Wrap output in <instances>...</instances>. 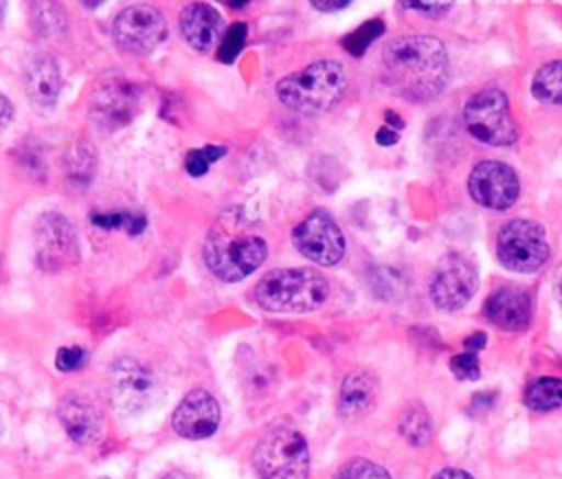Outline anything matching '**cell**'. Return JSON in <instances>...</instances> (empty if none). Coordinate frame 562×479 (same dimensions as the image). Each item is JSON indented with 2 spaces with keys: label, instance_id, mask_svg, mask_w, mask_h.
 <instances>
[{
  "label": "cell",
  "instance_id": "cell-1",
  "mask_svg": "<svg viewBox=\"0 0 562 479\" xmlns=\"http://www.w3.org/2000/svg\"><path fill=\"white\" fill-rule=\"evenodd\" d=\"M382 57L391 86L406 99H432L448 83V51L432 35H400L384 46Z\"/></svg>",
  "mask_w": 562,
  "mask_h": 479
},
{
  "label": "cell",
  "instance_id": "cell-2",
  "mask_svg": "<svg viewBox=\"0 0 562 479\" xmlns=\"http://www.w3.org/2000/svg\"><path fill=\"white\" fill-rule=\"evenodd\" d=\"M206 268L220 281H241L252 275L268 255V244L255 222L239 207L217 215L202 246Z\"/></svg>",
  "mask_w": 562,
  "mask_h": 479
},
{
  "label": "cell",
  "instance_id": "cell-3",
  "mask_svg": "<svg viewBox=\"0 0 562 479\" xmlns=\"http://www.w3.org/2000/svg\"><path fill=\"white\" fill-rule=\"evenodd\" d=\"M347 68L336 59H318L277 81L279 101L303 114L331 110L347 92Z\"/></svg>",
  "mask_w": 562,
  "mask_h": 479
},
{
  "label": "cell",
  "instance_id": "cell-4",
  "mask_svg": "<svg viewBox=\"0 0 562 479\" xmlns=\"http://www.w3.org/2000/svg\"><path fill=\"white\" fill-rule=\"evenodd\" d=\"M252 297L268 312H314L325 305L329 283L312 268H277L257 281Z\"/></svg>",
  "mask_w": 562,
  "mask_h": 479
},
{
  "label": "cell",
  "instance_id": "cell-5",
  "mask_svg": "<svg viewBox=\"0 0 562 479\" xmlns=\"http://www.w3.org/2000/svg\"><path fill=\"white\" fill-rule=\"evenodd\" d=\"M255 468L261 479H307L310 450L305 437L290 426L268 431L255 446Z\"/></svg>",
  "mask_w": 562,
  "mask_h": 479
},
{
  "label": "cell",
  "instance_id": "cell-6",
  "mask_svg": "<svg viewBox=\"0 0 562 479\" xmlns=\"http://www.w3.org/2000/svg\"><path fill=\"white\" fill-rule=\"evenodd\" d=\"M463 123L474 138L487 145H512L520 134L509 101L498 88L474 92L463 105Z\"/></svg>",
  "mask_w": 562,
  "mask_h": 479
},
{
  "label": "cell",
  "instance_id": "cell-7",
  "mask_svg": "<svg viewBox=\"0 0 562 479\" xmlns=\"http://www.w3.org/2000/svg\"><path fill=\"white\" fill-rule=\"evenodd\" d=\"M140 88L123 73H103L90 88L88 112L105 130L127 125L140 110Z\"/></svg>",
  "mask_w": 562,
  "mask_h": 479
},
{
  "label": "cell",
  "instance_id": "cell-8",
  "mask_svg": "<svg viewBox=\"0 0 562 479\" xmlns=\"http://www.w3.org/2000/svg\"><path fill=\"white\" fill-rule=\"evenodd\" d=\"M496 257L514 272H533L549 257V242L544 229L533 220H512L501 226L496 235Z\"/></svg>",
  "mask_w": 562,
  "mask_h": 479
},
{
  "label": "cell",
  "instance_id": "cell-9",
  "mask_svg": "<svg viewBox=\"0 0 562 479\" xmlns=\"http://www.w3.org/2000/svg\"><path fill=\"white\" fill-rule=\"evenodd\" d=\"M110 400L121 415L145 413L158 400L154 371L132 356L114 360L110 369Z\"/></svg>",
  "mask_w": 562,
  "mask_h": 479
},
{
  "label": "cell",
  "instance_id": "cell-10",
  "mask_svg": "<svg viewBox=\"0 0 562 479\" xmlns=\"http://www.w3.org/2000/svg\"><path fill=\"white\" fill-rule=\"evenodd\" d=\"M476 288H479V275H476L474 261L468 255L452 250V253H446L439 259L437 268L432 270L428 294L439 310L454 312L474 297Z\"/></svg>",
  "mask_w": 562,
  "mask_h": 479
},
{
  "label": "cell",
  "instance_id": "cell-11",
  "mask_svg": "<svg viewBox=\"0 0 562 479\" xmlns=\"http://www.w3.org/2000/svg\"><path fill=\"white\" fill-rule=\"evenodd\" d=\"M292 242L296 250L321 264V266H334L345 255V235L336 220L325 209L310 211L292 231Z\"/></svg>",
  "mask_w": 562,
  "mask_h": 479
},
{
  "label": "cell",
  "instance_id": "cell-12",
  "mask_svg": "<svg viewBox=\"0 0 562 479\" xmlns=\"http://www.w3.org/2000/svg\"><path fill=\"white\" fill-rule=\"evenodd\" d=\"M37 266L42 270H61L79 259V237L75 224L59 211H46L35 222Z\"/></svg>",
  "mask_w": 562,
  "mask_h": 479
},
{
  "label": "cell",
  "instance_id": "cell-13",
  "mask_svg": "<svg viewBox=\"0 0 562 479\" xmlns=\"http://www.w3.org/2000/svg\"><path fill=\"white\" fill-rule=\"evenodd\" d=\"M114 42L134 55H147L167 37V20L151 4H130L114 18Z\"/></svg>",
  "mask_w": 562,
  "mask_h": 479
},
{
  "label": "cell",
  "instance_id": "cell-14",
  "mask_svg": "<svg viewBox=\"0 0 562 479\" xmlns=\"http://www.w3.org/2000/svg\"><path fill=\"white\" fill-rule=\"evenodd\" d=\"M468 191L481 207L503 211L518 200L520 180L507 163L481 160L468 178Z\"/></svg>",
  "mask_w": 562,
  "mask_h": 479
},
{
  "label": "cell",
  "instance_id": "cell-15",
  "mask_svg": "<svg viewBox=\"0 0 562 479\" xmlns=\"http://www.w3.org/2000/svg\"><path fill=\"white\" fill-rule=\"evenodd\" d=\"M220 404L206 389L189 391L171 415V426L180 437L204 439L220 426Z\"/></svg>",
  "mask_w": 562,
  "mask_h": 479
},
{
  "label": "cell",
  "instance_id": "cell-16",
  "mask_svg": "<svg viewBox=\"0 0 562 479\" xmlns=\"http://www.w3.org/2000/svg\"><path fill=\"white\" fill-rule=\"evenodd\" d=\"M57 415L68 437L81 446H90L103 435V413L99 404L88 396L64 398Z\"/></svg>",
  "mask_w": 562,
  "mask_h": 479
},
{
  "label": "cell",
  "instance_id": "cell-17",
  "mask_svg": "<svg viewBox=\"0 0 562 479\" xmlns=\"http://www.w3.org/2000/svg\"><path fill=\"white\" fill-rule=\"evenodd\" d=\"M485 319L507 332L525 330L531 321V299L525 290L514 286L496 288L483 305Z\"/></svg>",
  "mask_w": 562,
  "mask_h": 479
},
{
  "label": "cell",
  "instance_id": "cell-18",
  "mask_svg": "<svg viewBox=\"0 0 562 479\" xmlns=\"http://www.w3.org/2000/svg\"><path fill=\"white\" fill-rule=\"evenodd\" d=\"M24 90L31 105L42 114L57 105L61 92V70L53 55L40 53L29 62L24 75Z\"/></svg>",
  "mask_w": 562,
  "mask_h": 479
},
{
  "label": "cell",
  "instance_id": "cell-19",
  "mask_svg": "<svg viewBox=\"0 0 562 479\" xmlns=\"http://www.w3.org/2000/svg\"><path fill=\"white\" fill-rule=\"evenodd\" d=\"M224 20L217 9L204 2L187 4L180 11V31L184 40L198 51H211L222 40Z\"/></svg>",
  "mask_w": 562,
  "mask_h": 479
},
{
  "label": "cell",
  "instance_id": "cell-20",
  "mask_svg": "<svg viewBox=\"0 0 562 479\" xmlns=\"http://www.w3.org/2000/svg\"><path fill=\"white\" fill-rule=\"evenodd\" d=\"M378 380L371 371L367 369H356L345 376L340 385V396H338V411L342 417H360L364 415L378 396Z\"/></svg>",
  "mask_w": 562,
  "mask_h": 479
},
{
  "label": "cell",
  "instance_id": "cell-21",
  "mask_svg": "<svg viewBox=\"0 0 562 479\" xmlns=\"http://www.w3.org/2000/svg\"><path fill=\"white\" fill-rule=\"evenodd\" d=\"M64 167H66L68 185L88 187L94 176V169H97V154H94L92 143L86 138L72 141L66 149Z\"/></svg>",
  "mask_w": 562,
  "mask_h": 479
},
{
  "label": "cell",
  "instance_id": "cell-22",
  "mask_svg": "<svg viewBox=\"0 0 562 479\" xmlns=\"http://www.w3.org/2000/svg\"><path fill=\"white\" fill-rule=\"evenodd\" d=\"M531 92L542 103L562 105V59L547 62L536 70L531 79Z\"/></svg>",
  "mask_w": 562,
  "mask_h": 479
},
{
  "label": "cell",
  "instance_id": "cell-23",
  "mask_svg": "<svg viewBox=\"0 0 562 479\" xmlns=\"http://www.w3.org/2000/svg\"><path fill=\"white\" fill-rule=\"evenodd\" d=\"M400 433L408 444H413L417 448L426 446L432 435V422H430L428 411L422 404L406 406L404 413L400 415Z\"/></svg>",
  "mask_w": 562,
  "mask_h": 479
},
{
  "label": "cell",
  "instance_id": "cell-24",
  "mask_svg": "<svg viewBox=\"0 0 562 479\" xmlns=\"http://www.w3.org/2000/svg\"><path fill=\"white\" fill-rule=\"evenodd\" d=\"M525 404L533 411H553L562 406V380L560 378H536L525 391Z\"/></svg>",
  "mask_w": 562,
  "mask_h": 479
},
{
  "label": "cell",
  "instance_id": "cell-25",
  "mask_svg": "<svg viewBox=\"0 0 562 479\" xmlns=\"http://www.w3.org/2000/svg\"><path fill=\"white\" fill-rule=\"evenodd\" d=\"M92 222L99 226V229H105V231H125L127 235H138L147 220L143 213H127V211H119V213H94L92 215Z\"/></svg>",
  "mask_w": 562,
  "mask_h": 479
},
{
  "label": "cell",
  "instance_id": "cell-26",
  "mask_svg": "<svg viewBox=\"0 0 562 479\" xmlns=\"http://www.w3.org/2000/svg\"><path fill=\"white\" fill-rule=\"evenodd\" d=\"M334 479H391V475L367 457H351L334 472Z\"/></svg>",
  "mask_w": 562,
  "mask_h": 479
},
{
  "label": "cell",
  "instance_id": "cell-27",
  "mask_svg": "<svg viewBox=\"0 0 562 479\" xmlns=\"http://www.w3.org/2000/svg\"><path fill=\"white\" fill-rule=\"evenodd\" d=\"M33 18H35V29L42 35L57 37L59 33L66 31V18H64L59 4H48V2L33 4Z\"/></svg>",
  "mask_w": 562,
  "mask_h": 479
},
{
  "label": "cell",
  "instance_id": "cell-28",
  "mask_svg": "<svg viewBox=\"0 0 562 479\" xmlns=\"http://www.w3.org/2000/svg\"><path fill=\"white\" fill-rule=\"evenodd\" d=\"M384 33V22L382 20H369L364 24H360L356 31H351L345 40L342 46L351 53V55H362L367 51V46L380 37Z\"/></svg>",
  "mask_w": 562,
  "mask_h": 479
},
{
  "label": "cell",
  "instance_id": "cell-29",
  "mask_svg": "<svg viewBox=\"0 0 562 479\" xmlns=\"http://www.w3.org/2000/svg\"><path fill=\"white\" fill-rule=\"evenodd\" d=\"M246 33H248V26H246L244 22H235V24H231V26L222 33L220 48H217L220 62L231 64V62L239 55V51L244 48V42H246Z\"/></svg>",
  "mask_w": 562,
  "mask_h": 479
},
{
  "label": "cell",
  "instance_id": "cell-30",
  "mask_svg": "<svg viewBox=\"0 0 562 479\" xmlns=\"http://www.w3.org/2000/svg\"><path fill=\"white\" fill-rule=\"evenodd\" d=\"M226 154L224 145H204L202 149H191L184 158V167L191 176H204L209 171V165L215 163Z\"/></svg>",
  "mask_w": 562,
  "mask_h": 479
},
{
  "label": "cell",
  "instance_id": "cell-31",
  "mask_svg": "<svg viewBox=\"0 0 562 479\" xmlns=\"http://www.w3.org/2000/svg\"><path fill=\"white\" fill-rule=\"evenodd\" d=\"M450 369L457 378L461 380H476L481 376V365H479V358L476 354L472 352H463V354H457L450 358Z\"/></svg>",
  "mask_w": 562,
  "mask_h": 479
},
{
  "label": "cell",
  "instance_id": "cell-32",
  "mask_svg": "<svg viewBox=\"0 0 562 479\" xmlns=\"http://www.w3.org/2000/svg\"><path fill=\"white\" fill-rule=\"evenodd\" d=\"M88 360V354L79 345H66L57 349L55 365L59 371H75Z\"/></svg>",
  "mask_w": 562,
  "mask_h": 479
},
{
  "label": "cell",
  "instance_id": "cell-33",
  "mask_svg": "<svg viewBox=\"0 0 562 479\" xmlns=\"http://www.w3.org/2000/svg\"><path fill=\"white\" fill-rule=\"evenodd\" d=\"M15 154H20L18 156L20 165L24 169H29L33 176H37V171H44V158H42V152H40V147L35 143L20 145V149Z\"/></svg>",
  "mask_w": 562,
  "mask_h": 479
},
{
  "label": "cell",
  "instance_id": "cell-34",
  "mask_svg": "<svg viewBox=\"0 0 562 479\" xmlns=\"http://www.w3.org/2000/svg\"><path fill=\"white\" fill-rule=\"evenodd\" d=\"M13 119V105L4 92H0V132L7 130V125Z\"/></svg>",
  "mask_w": 562,
  "mask_h": 479
},
{
  "label": "cell",
  "instance_id": "cell-35",
  "mask_svg": "<svg viewBox=\"0 0 562 479\" xmlns=\"http://www.w3.org/2000/svg\"><path fill=\"white\" fill-rule=\"evenodd\" d=\"M406 7L411 9H417V11H424L428 15H439V13H446L450 9V4L446 2H439V4H428V2H406Z\"/></svg>",
  "mask_w": 562,
  "mask_h": 479
},
{
  "label": "cell",
  "instance_id": "cell-36",
  "mask_svg": "<svg viewBox=\"0 0 562 479\" xmlns=\"http://www.w3.org/2000/svg\"><path fill=\"white\" fill-rule=\"evenodd\" d=\"M397 132L395 130H391V127H380L378 132H375V143L378 145H382V147H389V145H395L397 143Z\"/></svg>",
  "mask_w": 562,
  "mask_h": 479
},
{
  "label": "cell",
  "instance_id": "cell-37",
  "mask_svg": "<svg viewBox=\"0 0 562 479\" xmlns=\"http://www.w3.org/2000/svg\"><path fill=\"white\" fill-rule=\"evenodd\" d=\"M463 347H465V352L476 354L479 349H483V347H485V334H483V332H474V334H470V336L463 341Z\"/></svg>",
  "mask_w": 562,
  "mask_h": 479
},
{
  "label": "cell",
  "instance_id": "cell-38",
  "mask_svg": "<svg viewBox=\"0 0 562 479\" xmlns=\"http://www.w3.org/2000/svg\"><path fill=\"white\" fill-rule=\"evenodd\" d=\"M430 479H474V477L461 468H443V470L435 472Z\"/></svg>",
  "mask_w": 562,
  "mask_h": 479
},
{
  "label": "cell",
  "instance_id": "cell-39",
  "mask_svg": "<svg viewBox=\"0 0 562 479\" xmlns=\"http://www.w3.org/2000/svg\"><path fill=\"white\" fill-rule=\"evenodd\" d=\"M551 290H553V297L558 301V305L562 308V264L555 268L553 272V279H551Z\"/></svg>",
  "mask_w": 562,
  "mask_h": 479
},
{
  "label": "cell",
  "instance_id": "cell-40",
  "mask_svg": "<svg viewBox=\"0 0 562 479\" xmlns=\"http://www.w3.org/2000/svg\"><path fill=\"white\" fill-rule=\"evenodd\" d=\"M312 4L321 11H336V9H345L349 2H312Z\"/></svg>",
  "mask_w": 562,
  "mask_h": 479
},
{
  "label": "cell",
  "instance_id": "cell-41",
  "mask_svg": "<svg viewBox=\"0 0 562 479\" xmlns=\"http://www.w3.org/2000/svg\"><path fill=\"white\" fill-rule=\"evenodd\" d=\"M162 479H193V477L187 475V472H182V470H171V472H167Z\"/></svg>",
  "mask_w": 562,
  "mask_h": 479
},
{
  "label": "cell",
  "instance_id": "cell-42",
  "mask_svg": "<svg viewBox=\"0 0 562 479\" xmlns=\"http://www.w3.org/2000/svg\"><path fill=\"white\" fill-rule=\"evenodd\" d=\"M386 121H389V123H393V125H395V130H402V125H404V123H402V119H400L397 114L393 116V112H391V110H386Z\"/></svg>",
  "mask_w": 562,
  "mask_h": 479
},
{
  "label": "cell",
  "instance_id": "cell-43",
  "mask_svg": "<svg viewBox=\"0 0 562 479\" xmlns=\"http://www.w3.org/2000/svg\"><path fill=\"white\" fill-rule=\"evenodd\" d=\"M2 433H4V424H2V417H0V439H2Z\"/></svg>",
  "mask_w": 562,
  "mask_h": 479
},
{
  "label": "cell",
  "instance_id": "cell-44",
  "mask_svg": "<svg viewBox=\"0 0 562 479\" xmlns=\"http://www.w3.org/2000/svg\"><path fill=\"white\" fill-rule=\"evenodd\" d=\"M0 18H2V4H0Z\"/></svg>",
  "mask_w": 562,
  "mask_h": 479
}]
</instances>
